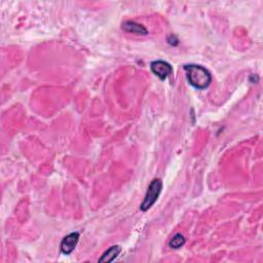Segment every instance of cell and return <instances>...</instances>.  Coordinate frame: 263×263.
Listing matches in <instances>:
<instances>
[{
	"label": "cell",
	"instance_id": "cell-4",
	"mask_svg": "<svg viewBox=\"0 0 263 263\" xmlns=\"http://www.w3.org/2000/svg\"><path fill=\"white\" fill-rule=\"evenodd\" d=\"M79 240V234L78 233H72L68 236H66L64 239H62L61 243V252L63 254L69 255L71 254L74 249L77 246V243Z\"/></svg>",
	"mask_w": 263,
	"mask_h": 263
},
{
	"label": "cell",
	"instance_id": "cell-5",
	"mask_svg": "<svg viewBox=\"0 0 263 263\" xmlns=\"http://www.w3.org/2000/svg\"><path fill=\"white\" fill-rule=\"evenodd\" d=\"M122 29L125 31V32L129 33H134V34H138V35H147L148 34V31L147 29L138 23L135 22H124L122 24Z\"/></svg>",
	"mask_w": 263,
	"mask_h": 263
},
{
	"label": "cell",
	"instance_id": "cell-7",
	"mask_svg": "<svg viewBox=\"0 0 263 263\" xmlns=\"http://www.w3.org/2000/svg\"><path fill=\"white\" fill-rule=\"evenodd\" d=\"M185 244V238L181 234H176L169 241V246L172 249H180Z\"/></svg>",
	"mask_w": 263,
	"mask_h": 263
},
{
	"label": "cell",
	"instance_id": "cell-3",
	"mask_svg": "<svg viewBox=\"0 0 263 263\" xmlns=\"http://www.w3.org/2000/svg\"><path fill=\"white\" fill-rule=\"evenodd\" d=\"M150 69L154 75L161 80H166L173 73V68L167 62L159 60L154 61L150 64Z\"/></svg>",
	"mask_w": 263,
	"mask_h": 263
},
{
	"label": "cell",
	"instance_id": "cell-2",
	"mask_svg": "<svg viewBox=\"0 0 263 263\" xmlns=\"http://www.w3.org/2000/svg\"><path fill=\"white\" fill-rule=\"evenodd\" d=\"M162 188H163V182L161 179L159 178L153 179L148 186V189H147L144 201L140 206L141 211L143 212L148 211V210L155 204V202L157 201V198H159L162 192Z\"/></svg>",
	"mask_w": 263,
	"mask_h": 263
},
{
	"label": "cell",
	"instance_id": "cell-1",
	"mask_svg": "<svg viewBox=\"0 0 263 263\" xmlns=\"http://www.w3.org/2000/svg\"><path fill=\"white\" fill-rule=\"evenodd\" d=\"M188 82L197 90L207 89L212 82V75L205 67L201 65L189 64L184 66Z\"/></svg>",
	"mask_w": 263,
	"mask_h": 263
},
{
	"label": "cell",
	"instance_id": "cell-6",
	"mask_svg": "<svg viewBox=\"0 0 263 263\" xmlns=\"http://www.w3.org/2000/svg\"><path fill=\"white\" fill-rule=\"evenodd\" d=\"M120 252L121 248L120 246H112L102 255V257L99 259V262H111L120 255Z\"/></svg>",
	"mask_w": 263,
	"mask_h": 263
}]
</instances>
